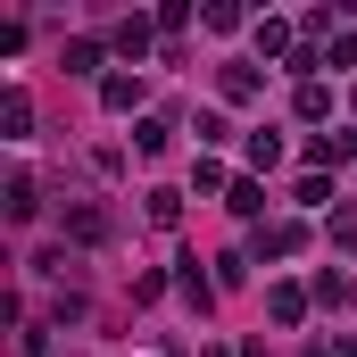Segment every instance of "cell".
Here are the masks:
<instances>
[{"label":"cell","mask_w":357,"mask_h":357,"mask_svg":"<svg viewBox=\"0 0 357 357\" xmlns=\"http://www.w3.org/2000/svg\"><path fill=\"white\" fill-rule=\"evenodd\" d=\"M100 100H108L116 116H125V108H142V75H108V84H100Z\"/></svg>","instance_id":"6da1fadb"},{"label":"cell","mask_w":357,"mask_h":357,"mask_svg":"<svg viewBox=\"0 0 357 357\" xmlns=\"http://www.w3.org/2000/svg\"><path fill=\"white\" fill-rule=\"evenodd\" d=\"M0 125H8V142H25V125H33V108H25V91H8V100H0Z\"/></svg>","instance_id":"7a4b0ae2"},{"label":"cell","mask_w":357,"mask_h":357,"mask_svg":"<svg viewBox=\"0 0 357 357\" xmlns=\"http://www.w3.org/2000/svg\"><path fill=\"white\" fill-rule=\"evenodd\" d=\"M299 241H307V233H299V225H266V241H258V250H266V258H291V250H299Z\"/></svg>","instance_id":"3957f363"},{"label":"cell","mask_w":357,"mask_h":357,"mask_svg":"<svg viewBox=\"0 0 357 357\" xmlns=\"http://www.w3.org/2000/svg\"><path fill=\"white\" fill-rule=\"evenodd\" d=\"M67 225H75V241H100V233H108V216H100L91 199H84V208H67Z\"/></svg>","instance_id":"277c9868"},{"label":"cell","mask_w":357,"mask_h":357,"mask_svg":"<svg viewBox=\"0 0 357 357\" xmlns=\"http://www.w3.org/2000/svg\"><path fill=\"white\" fill-rule=\"evenodd\" d=\"M116 50H125V59H142V50H150V25H142V17H125V25H116Z\"/></svg>","instance_id":"5b68a950"},{"label":"cell","mask_w":357,"mask_h":357,"mask_svg":"<svg viewBox=\"0 0 357 357\" xmlns=\"http://www.w3.org/2000/svg\"><path fill=\"white\" fill-rule=\"evenodd\" d=\"M299 316H307V291L282 282V291H274V324H299Z\"/></svg>","instance_id":"8992f818"},{"label":"cell","mask_w":357,"mask_h":357,"mask_svg":"<svg viewBox=\"0 0 357 357\" xmlns=\"http://www.w3.org/2000/svg\"><path fill=\"white\" fill-rule=\"evenodd\" d=\"M225 100H258V67H225Z\"/></svg>","instance_id":"52a82bcc"},{"label":"cell","mask_w":357,"mask_h":357,"mask_svg":"<svg viewBox=\"0 0 357 357\" xmlns=\"http://www.w3.org/2000/svg\"><path fill=\"white\" fill-rule=\"evenodd\" d=\"M67 67H75V75H91V67H100V42H91V33H75V42H67Z\"/></svg>","instance_id":"ba28073f"},{"label":"cell","mask_w":357,"mask_h":357,"mask_svg":"<svg viewBox=\"0 0 357 357\" xmlns=\"http://www.w3.org/2000/svg\"><path fill=\"white\" fill-rule=\"evenodd\" d=\"M25 216H33V183L17 175V183H8V225H25Z\"/></svg>","instance_id":"9c48e42d"},{"label":"cell","mask_w":357,"mask_h":357,"mask_svg":"<svg viewBox=\"0 0 357 357\" xmlns=\"http://www.w3.org/2000/svg\"><path fill=\"white\" fill-rule=\"evenodd\" d=\"M333 241H341V250H357V216H333Z\"/></svg>","instance_id":"30bf717a"}]
</instances>
